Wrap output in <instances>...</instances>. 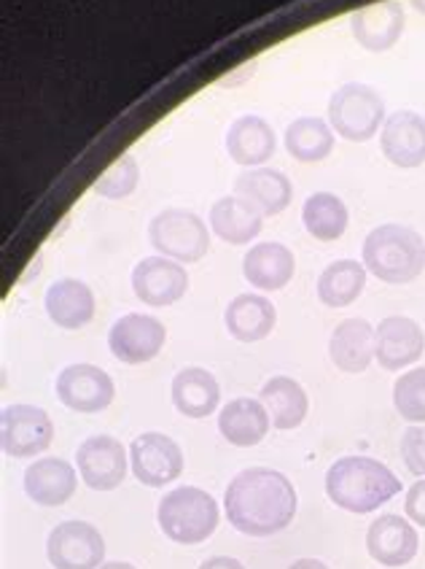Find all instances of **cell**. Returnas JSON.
Instances as JSON below:
<instances>
[{
  "label": "cell",
  "mask_w": 425,
  "mask_h": 569,
  "mask_svg": "<svg viewBox=\"0 0 425 569\" xmlns=\"http://www.w3.org/2000/svg\"><path fill=\"white\" fill-rule=\"evenodd\" d=\"M296 489L283 472L270 467H249L226 486L224 510L240 535H281L296 516Z\"/></svg>",
  "instance_id": "cell-1"
},
{
  "label": "cell",
  "mask_w": 425,
  "mask_h": 569,
  "mask_svg": "<svg viewBox=\"0 0 425 569\" xmlns=\"http://www.w3.org/2000/svg\"><path fill=\"white\" fill-rule=\"evenodd\" d=\"M398 491H402V483L393 476L391 467L372 457H342L326 472L328 499L340 510L355 516L374 513Z\"/></svg>",
  "instance_id": "cell-2"
},
{
  "label": "cell",
  "mask_w": 425,
  "mask_h": 569,
  "mask_svg": "<svg viewBox=\"0 0 425 569\" xmlns=\"http://www.w3.org/2000/svg\"><path fill=\"white\" fill-rule=\"evenodd\" d=\"M366 273L385 283H409L425 270V240L404 224H380L364 240Z\"/></svg>",
  "instance_id": "cell-3"
},
{
  "label": "cell",
  "mask_w": 425,
  "mask_h": 569,
  "mask_svg": "<svg viewBox=\"0 0 425 569\" xmlns=\"http://www.w3.org/2000/svg\"><path fill=\"white\" fill-rule=\"evenodd\" d=\"M156 521L168 540L178 546H200L219 529V502L196 486H178L160 499Z\"/></svg>",
  "instance_id": "cell-4"
},
{
  "label": "cell",
  "mask_w": 425,
  "mask_h": 569,
  "mask_svg": "<svg viewBox=\"0 0 425 569\" xmlns=\"http://www.w3.org/2000/svg\"><path fill=\"white\" fill-rule=\"evenodd\" d=\"M385 119L388 117H385L383 94L361 81L340 87L328 100V124L351 143L372 141Z\"/></svg>",
  "instance_id": "cell-5"
},
{
  "label": "cell",
  "mask_w": 425,
  "mask_h": 569,
  "mask_svg": "<svg viewBox=\"0 0 425 569\" xmlns=\"http://www.w3.org/2000/svg\"><path fill=\"white\" fill-rule=\"evenodd\" d=\"M149 240L160 257L175 262H200L211 251L208 224L186 208H168L149 224Z\"/></svg>",
  "instance_id": "cell-6"
},
{
  "label": "cell",
  "mask_w": 425,
  "mask_h": 569,
  "mask_svg": "<svg viewBox=\"0 0 425 569\" xmlns=\"http://www.w3.org/2000/svg\"><path fill=\"white\" fill-rule=\"evenodd\" d=\"M54 442V421L36 405H9L0 413V448L11 459H33Z\"/></svg>",
  "instance_id": "cell-7"
},
{
  "label": "cell",
  "mask_w": 425,
  "mask_h": 569,
  "mask_svg": "<svg viewBox=\"0 0 425 569\" xmlns=\"http://www.w3.org/2000/svg\"><path fill=\"white\" fill-rule=\"evenodd\" d=\"M47 556L54 569H100L105 565V540L92 523L62 521L49 535Z\"/></svg>",
  "instance_id": "cell-8"
},
{
  "label": "cell",
  "mask_w": 425,
  "mask_h": 569,
  "mask_svg": "<svg viewBox=\"0 0 425 569\" xmlns=\"http://www.w3.org/2000/svg\"><path fill=\"white\" fill-rule=\"evenodd\" d=\"M130 467L138 483L162 489L183 476V451L168 435L143 432L130 446Z\"/></svg>",
  "instance_id": "cell-9"
},
{
  "label": "cell",
  "mask_w": 425,
  "mask_h": 569,
  "mask_svg": "<svg viewBox=\"0 0 425 569\" xmlns=\"http://www.w3.org/2000/svg\"><path fill=\"white\" fill-rule=\"evenodd\" d=\"M168 330L156 316L127 313L108 332V349L124 365H145L160 357Z\"/></svg>",
  "instance_id": "cell-10"
},
{
  "label": "cell",
  "mask_w": 425,
  "mask_h": 569,
  "mask_svg": "<svg viewBox=\"0 0 425 569\" xmlns=\"http://www.w3.org/2000/svg\"><path fill=\"white\" fill-rule=\"evenodd\" d=\"M79 461V476L92 491H113L124 483L130 457L124 446L113 440L111 435H94L84 440L75 451Z\"/></svg>",
  "instance_id": "cell-11"
},
{
  "label": "cell",
  "mask_w": 425,
  "mask_h": 569,
  "mask_svg": "<svg viewBox=\"0 0 425 569\" xmlns=\"http://www.w3.org/2000/svg\"><path fill=\"white\" fill-rule=\"evenodd\" d=\"M57 400L75 413H100L117 397V386L94 365H71L57 376Z\"/></svg>",
  "instance_id": "cell-12"
},
{
  "label": "cell",
  "mask_w": 425,
  "mask_h": 569,
  "mask_svg": "<svg viewBox=\"0 0 425 569\" xmlns=\"http://www.w3.org/2000/svg\"><path fill=\"white\" fill-rule=\"evenodd\" d=\"M135 297L149 308H168L189 289V273L181 262L168 257H145L132 270Z\"/></svg>",
  "instance_id": "cell-13"
},
{
  "label": "cell",
  "mask_w": 425,
  "mask_h": 569,
  "mask_svg": "<svg viewBox=\"0 0 425 569\" xmlns=\"http://www.w3.org/2000/svg\"><path fill=\"white\" fill-rule=\"evenodd\" d=\"M425 353V332L409 316H388L374 327V359L383 370H402Z\"/></svg>",
  "instance_id": "cell-14"
},
{
  "label": "cell",
  "mask_w": 425,
  "mask_h": 569,
  "mask_svg": "<svg viewBox=\"0 0 425 569\" xmlns=\"http://www.w3.org/2000/svg\"><path fill=\"white\" fill-rule=\"evenodd\" d=\"M421 548V537L407 518L402 516H380L366 529V551L377 565L398 569L409 565Z\"/></svg>",
  "instance_id": "cell-15"
},
{
  "label": "cell",
  "mask_w": 425,
  "mask_h": 569,
  "mask_svg": "<svg viewBox=\"0 0 425 569\" xmlns=\"http://www.w3.org/2000/svg\"><path fill=\"white\" fill-rule=\"evenodd\" d=\"M380 147L391 166L421 168L425 162V117L415 111L391 113L383 124Z\"/></svg>",
  "instance_id": "cell-16"
},
{
  "label": "cell",
  "mask_w": 425,
  "mask_h": 569,
  "mask_svg": "<svg viewBox=\"0 0 425 569\" xmlns=\"http://www.w3.org/2000/svg\"><path fill=\"white\" fill-rule=\"evenodd\" d=\"M24 495L41 508H62L75 495L79 476L71 461L60 457L38 459L24 470Z\"/></svg>",
  "instance_id": "cell-17"
},
{
  "label": "cell",
  "mask_w": 425,
  "mask_h": 569,
  "mask_svg": "<svg viewBox=\"0 0 425 569\" xmlns=\"http://www.w3.org/2000/svg\"><path fill=\"white\" fill-rule=\"evenodd\" d=\"M353 38L370 52H388L404 33V9L398 0H380L351 17Z\"/></svg>",
  "instance_id": "cell-18"
},
{
  "label": "cell",
  "mask_w": 425,
  "mask_h": 569,
  "mask_svg": "<svg viewBox=\"0 0 425 569\" xmlns=\"http://www.w3.org/2000/svg\"><path fill=\"white\" fill-rule=\"evenodd\" d=\"M234 194L256 208L262 217H275V213H283L289 208L294 187L281 170L253 168L234 179Z\"/></svg>",
  "instance_id": "cell-19"
},
{
  "label": "cell",
  "mask_w": 425,
  "mask_h": 569,
  "mask_svg": "<svg viewBox=\"0 0 425 569\" xmlns=\"http://www.w3.org/2000/svg\"><path fill=\"white\" fill-rule=\"evenodd\" d=\"M296 259L283 243H256L243 259V276L253 289L281 292L294 278Z\"/></svg>",
  "instance_id": "cell-20"
},
{
  "label": "cell",
  "mask_w": 425,
  "mask_h": 569,
  "mask_svg": "<svg viewBox=\"0 0 425 569\" xmlns=\"http://www.w3.org/2000/svg\"><path fill=\"white\" fill-rule=\"evenodd\" d=\"M270 427V410L264 408L262 400H253V397H237V400L226 402L219 413V432L237 448L259 446Z\"/></svg>",
  "instance_id": "cell-21"
},
{
  "label": "cell",
  "mask_w": 425,
  "mask_h": 569,
  "mask_svg": "<svg viewBox=\"0 0 425 569\" xmlns=\"http://www.w3.org/2000/svg\"><path fill=\"white\" fill-rule=\"evenodd\" d=\"M328 357H332L334 368L347 376L364 372L374 359V327L366 319H345L332 332Z\"/></svg>",
  "instance_id": "cell-22"
},
{
  "label": "cell",
  "mask_w": 425,
  "mask_h": 569,
  "mask_svg": "<svg viewBox=\"0 0 425 569\" xmlns=\"http://www.w3.org/2000/svg\"><path fill=\"white\" fill-rule=\"evenodd\" d=\"M49 319L62 330H81L94 319V295L79 278H60L47 289Z\"/></svg>",
  "instance_id": "cell-23"
},
{
  "label": "cell",
  "mask_w": 425,
  "mask_h": 569,
  "mask_svg": "<svg viewBox=\"0 0 425 569\" xmlns=\"http://www.w3.org/2000/svg\"><path fill=\"white\" fill-rule=\"evenodd\" d=\"M224 325L240 343H259L270 338L277 325V311L264 295H237L226 306Z\"/></svg>",
  "instance_id": "cell-24"
},
{
  "label": "cell",
  "mask_w": 425,
  "mask_h": 569,
  "mask_svg": "<svg viewBox=\"0 0 425 569\" xmlns=\"http://www.w3.org/2000/svg\"><path fill=\"white\" fill-rule=\"evenodd\" d=\"M275 147V130L262 117H256V113L237 117L230 124V132H226V151L243 168L262 166V162L272 160Z\"/></svg>",
  "instance_id": "cell-25"
},
{
  "label": "cell",
  "mask_w": 425,
  "mask_h": 569,
  "mask_svg": "<svg viewBox=\"0 0 425 569\" xmlns=\"http://www.w3.org/2000/svg\"><path fill=\"white\" fill-rule=\"evenodd\" d=\"M173 405L186 419H208L221 402V386L205 368H183L173 378Z\"/></svg>",
  "instance_id": "cell-26"
},
{
  "label": "cell",
  "mask_w": 425,
  "mask_h": 569,
  "mask_svg": "<svg viewBox=\"0 0 425 569\" xmlns=\"http://www.w3.org/2000/svg\"><path fill=\"white\" fill-rule=\"evenodd\" d=\"M259 397H262L264 408L270 410L272 427L281 429V432L302 427L304 419H307V410H310L307 391H304L302 383H296L294 378L289 376L270 378V381L262 386V395Z\"/></svg>",
  "instance_id": "cell-27"
},
{
  "label": "cell",
  "mask_w": 425,
  "mask_h": 569,
  "mask_svg": "<svg viewBox=\"0 0 425 569\" xmlns=\"http://www.w3.org/2000/svg\"><path fill=\"white\" fill-rule=\"evenodd\" d=\"M211 227L213 232L221 240L232 246H245L251 243L253 238L262 232V213L256 208L249 206L237 194H230V198H221L213 202L211 208Z\"/></svg>",
  "instance_id": "cell-28"
},
{
  "label": "cell",
  "mask_w": 425,
  "mask_h": 569,
  "mask_svg": "<svg viewBox=\"0 0 425 569\" xmlns=\"http://www.w3.org/2000/svg\"><path fill=\"white\" fill-rule=\"evenodd\" d=\"M318 300L326 308H347L364 295L366 268L355 259H337L318 278Z\"/></svg>",
  "instance_id": "cell-29"
},
{
  "label": "cell",
  "mask_w": 425,
  "mask_h": 569,
  "mask_svg": "<svg viewBox=\"0 0 425 569\" xmlns=\"http://www.w3.org/2000/svg\"><path fill=\"white\" fill-rule=\"evenodd\" d=\"M302 221L304 230H307L315 240L332 243V240H340L345 236L351 213H347V206L337 198V194L315 192L310 194L307 202H304Z\"/></svg>",
  "instance_id": "cell-30"
},
{
  "label": "cell",
  "mask_w": 425,
  "mask_h": 569,
  "mask_svg": "<svg viewBox=\"0 0 425 569\" xmlns=\"http://www.w3.org/2000/svg\"><path fill=\"white\" fill-rule=\"evenodd\" d=\"M285 149L300 162H321L332 154L334 132L318 117H300L285 130Z\"/></svg>",
  "instance_id": "cell-31"
},
{
  "label": "cell",
  "mask_w": 425,
  "mask_h": 569,
  "mask_svg": "<svg viewBox=\"0 0 425 569\" xmlns=\"http://www.w3.org/2000/svg\"><path fill=\"white\" fill-rule=\"evenodd\" d=\"M393 405L409 423H425V368H415L396 378Z\"/></svg>",
  "instance_id": "cell-32"
},
{
  "label": "cell",
  "mask_w": 425,
  "mask_h": 569,
  "mask_svg": "<svg viewBox=\"0 0 425 569\" xmlns=\"http://www.w3.org/2000/svg\"><path fill=\"white\" fill-rule=\"evenodd\" d=\"M138 181H141V168H138V162L130 154H122L105 173H100V179L94 181L92 189L100 198L122 200L135 192Z\"/></svg>",
  "instance_id": "cell-33"
},
{
  "label": "cell",
  "mask_w": 425,
  "mask_h": 569,
  "mask_svg": "<svg viewBox=\"0 0 425 569\" xmlns=\"http://www.w3.org/2000/svg\"><path fill=\"white\" fill-rule=\"evenodd\" d=\"M402 459L412 476L425 478V423H421V427H409L407 432L402 435Z\"/></svg>",
  "instance_id": "cell-34"
},
{
  "label": "cell",
  "mask_w": 425,
  "mask_h": 569,
  "mask_svg": "<svg viewBox=\"0 0 425 569\" xmlns=\"http://www.w3.org/2000/svg\"><path fill=\"white\" fill-rule=\"evenodd\" d=\"M404 513H407V518L415 527L425 529V478L412 483L407 499H404Z\"/></svg>",
  "instance_id": "cell-35"
},
{
  "label": "cell",
  "mask_w": 425,
  "mask_h": 569,
  "mask_svg": "<svg viewBox=\"0 0 425 569\" xmlns=\"http://www.w3.org/2000/svg\"><path fill=\"white\" fill-rule=\"evenodd\" d=\"M200 569H245L243 561L232 559V556H213V559L202 561Z\"/></svg>",
  "instance_id": "cell-36"
},
{
  "label": "cell",
  "mask_w": 425,
  "mask_h": 569,
  "mask_svg": "<svg viewBox=\"0 0 425 569\" xmlns=\"http://www.w3.org/2000/svg\"><path fill=\"white\" fill-rule=\"evenodd\" d=\"M289 569H328V567L318 559H300V561H294Z\"/></svg>",
  "instance_id": "cell-37"
},
{
  "label": "cell",
  "mask_w": 425,
  "mask_h": 569,
  "mask_svg": "<svg viewBox=\"0 0 425 569\" xmlns=\"http://www.w3.org/2000/svg\"><path fill=\"white\" fill-rule=\"evenodd\" d=\"M100 569H138V567L130 565V561H105Z\"/></svg>",
  "instance_id": "cell-38"
},
{
  "label": "cell",
  "mask_w": 425,
  "mask_h": 569,
  "mask_svg": "<svg viewBox=\"0 0 425 569\" xmlns=\"http://www.w3.org/2000/svg\"><path fill=\"white\" fill-rule=\"evenodd\" d=\"M412 6H415L417 11H421V14H425V0H409Z\"/></svg>",
  "instance_id": "cell-39"
}]
</instances>
